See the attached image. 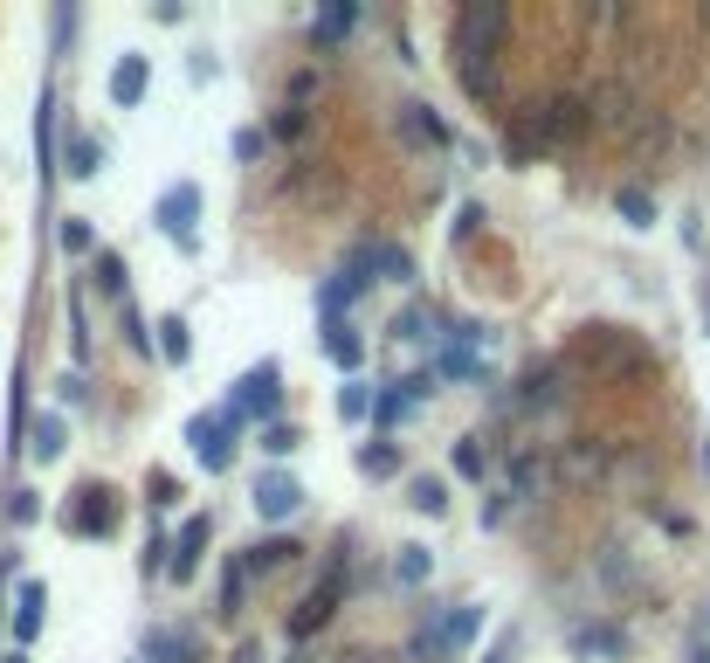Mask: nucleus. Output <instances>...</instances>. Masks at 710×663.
<instances>
[{"label": "nucleus", "instance_id": "obj_17", "mask_svg": "<svg viewBox=\"0 0 710 663\" xmlns=\"http://www.w3.org/2000/svg\"><path fill=\"white\" fill-rule=\"evenodd\" d=\"M291 559H297V546H291V540H262V546H249L242 574H276V567H291Z\"/></svg>", "mask_w": 710, "mask_h": 663}, {"label": "nucleus", "instance_id": "obj_30", "mask_svg": "<svg viewBox=\"0 0 710 663\" xmlns=\"http://www.w3.org/2000/svg\"><path fill=\"white\" fill-rule=\"evenodd\" d=\"M242 580H249L242 567H228V574H221V616H242Z\"/></svg>", "mask_w": 710, "mask_h": 663}, {"label": "nucleus", "instance_id": "obj_32", "mask_svg": "<svg viewBox=\"0 0 710 663\" xmlns=\"http://www.w3.org/2000/svg\"><path fill=\"white\" fill-rule=\"evenodd\" d=\"M97 284H103V291H111V297L124 291V263L111 257V249H103V257H97Z\"/></svg>", "mask_w": 710, "mask_h": 663}, {"label": "nucleus", "instance_id": "obj_26", "mask_svg": "<svg viewBox=\"0 0 710 663\" xmlns=\"http://www.w3.org/2000/svg\"><path fill=\"white\" fill-rule=\"evenodd\" d=\"M160 352H166V360H187V352H194L187 318H160Z\"/></svg>", "mask_w": 710, "mask_h": 663}, {"label": "nucleus", "instance_id": "obj_33", "mask_svg": "<svg viewBox=\"0 0 710 663\" xmlns=\"http://www.w3.org/2000/svg\"><path fill=\"white\" fill-rule=\"evenodd\" d=\"M63 249H69V257H84V249H90V221H63Z\"/></svg>", "mask_w": 710, "mask_h": 663}, {"label": "nucleus", "instance_id": "obj_18", "mask_svg": "<svg viewBox=\"0 0 710 663\" xmlns=\"http://www.w3.org/2000/svg\"><path fill=\"white\" fill-rule=\"evenodd\" d=\"M407 504H414V512H428V519H441V512H449V483H441V477H414L407 483Z\"/></svg>", "mask_w": 710, "mask_h": 663}, {"label": "nucleus", "instance_id": "obj_23", "mask_svg": "<svg viewBox=\"0 0 710 663\" xmlns=\"http://www.w3.org/2000/svg\"><path fill=\"white\" fill-rule=\"evenodd\" d=\"M35 456H42V464H56V456H63V415H42L35 422V443H29Z\"/></svg>", "mask_w": 710, "mask_h": 663}, {"label": "nucleus", "instance_id": "obj_28", "mask_svg": "<svg viewBox=\"0 0 710 663\" xmlns=\"http://www.w3.org/2000/svg\"><path fill=\"white\" fill-rule=\"evenodd\" d=\"M614 208H621L627 221H655V200H648L642 187H621V194H614Z\"/></svg>", "mask_w": 710, "mask_h": 663}, {"label": "nucleus", "instance_id": "obj_35", "mask_svg": "<svg viewBox=\"0 0 710 663\" xmlns=\"http://www.w3.org/2000/svg\"><path fill=\"white\" fill-rule=\"evenodd\" d=\"M262 152V132H234V160H255Z\"/></svg>", "mask_w": 710, "mask_h": 663}, {"label": "nucleus", "instance_id": "obj_21", "mask_svg": "<svg viewBox=\"0 0 710 663\" xmlns=\"http://www.w3.org/2000/svg\"><path fill=\"white\" fill-rule=\"evenodd\" d=\"M365 263H373V270H386L393 284H407V276H414V263H407V249H393V242H373V249H365Z\"/></svg>", "mask_w": 710, "mask_h": 663}, {"label": "nucleus", "instance_id": "obj_24", "mask_svg": "<svg viewBox=\"0 0 710 663\" xmlns=\"http://www.w3.org/2000/svg\"><path fill=\"white\" fill-rule=\"evenodd\" d=\"M90 504L76 512V532H111V491H84Z\"/></svg>", "mask_w": 710, "mask_h": 663}, {"label": "nucleus", "instance_id": "obj_9", "mask_svg": "<svg viewBox=\"0 0 710 663\" xmlns=\"http://www.w3.org/2000/svg\"><path fill=\"white\" fill-rule=\"evenodd\" d=\"M200 546H207V519H187V525H179V540L166 546V553H173V559H166V574H173V580H187V574L200 567Z\"/></svg>", "mask_w": 710, "mask_h": 663}, {"label": "nucleus", "instance_id": "obj_29", "mask_svg": "<svg viewBox=\"0 0 710 663\" xmlns=\"http://www.w3.org/2000/svg\"><path fill=\"white\" fill-rule=\"evenodd\" d=\"M262 449H270V456H291L297 449V428L291 422H270V428H262Z\"/></svg>", "mask_w": 710, "mask_h": 663}, {"label": "nucleus", "instance_id": "obj_41", "mask_svg": "<svg viewBox=\"0 0 710 663\" xmlns=\"http://www.w3.org/2000/svg\"><path fill=\"white\" fill-rule=\"evenodd\" d=\"M697 663H710V650H697Z\"/></svg>", "mask_w": 710, "mask_h": 663}, {"label": "nucleus", "instance_id": "obj_19", "mask_svg": "<svg viewBox=\"0 0 710 663\" xmlns=\"http://www.w3.org/2000/svg\"><path fill=\"white\" fill-rule=\"evenodd\" d=\"M359 284H365V276H352V270H338L331 284H325V297H318V304H325V318H346V304L359 297Z\"/></svg>", "mask_w": 710, "mask_h": 663}, {"label": "nucleus", "instance_id": "obj_11", "mask_svg": "<svg viewBox=\"0 0 710 663\" xmlns=\"http://www.w3.org/2000/svg\"><path fill=\"white\" fill-rule=\"evenodd\" d=\"M145 84H152V63H145V56H124V63L111 69V105H139Z\"/></svg>", "mask_w": 710, "mask_h": 663}, {"label": "nucleus", "instance_id": "obj_5", "mask_svg": "<svg viewBox=\"0 0 710 663\" xmlns=\"http://www.w3.org/2000/svg\"><path fill=\"white\" fill-rule=\"evenodd\" d=\"M304 504V483L291 470H262L255 477V519H297Z\"/></svg>", "mask_w": 710, "mask_h": 663}, {"label": "nucleus", "instance_id": "obj_4", "mask_svg": "<svg viewBox=\"0 0 710 663\" xmlns=\"http://www.w3.org/2000/svg\"><path fill=\"white\" fill-rule=\"evenodd\" d=\"M338 595H346V553H338L331 559V574H325V588H310V601L297 608V616H291V635H297V643H304V635L310 629H325L331 616H338Z\"/></svg>", "mask_w": 710, "mask_h": 663}, {"label": "nucleus", "instance_id": "obj_10", "mask_svg": "<svg viewBox=\"0 0 710 663\" xmlns=\"http://www.w3.org/2000/svg\"><path fill=\"white\" fill-rule=\"evenodd\" d=\"M572 650H580V656H627V635L614 622H580V629H572Z\"/></svg>", "mask_w": 710, "mask_h": 663}, {"label": "nucleus", "instance_id": "obj_27", "mask_svg": "<svg viewBox=\"0 0 710 663\" xmlns=\"http://www.w3.org/2000/svg\"><path fill=\"white\" fill-rule=\"evenodd\" d=\"M338 415H346V422H365V415H373V394H365L359 380H346V394H338Z\"/></svg>", "mask_w": 710, "mask_h": 663}, {"label": "nucleus", "instance_id": "obj_38", "mask_svg": "<svg viewBox=\"0 0 710 663\" xmlns=\"http://www.w3.org/2000/svg\"><path fill=\"white\" fill-rule=\"evenodd\" d=\"M0 663H29V656H21V650H14V656H0Z\"/></svg>", "mask_w": 710, "mask_h": 663}, {"label": "nucleus", "instance_id": "obj_25", "mask_svg": "<svg viewBox=\"0 0 710 663\" xmlns=\"http://www.w3.org/2000/svg\"><path fill=\"white\" fill-rule=\"evenodd\" d=\"M346 29H352V8H346V0H338V8H325V14H310V35H318V42H338Z\"/></svg>", "mask_w": 710, "mask_h": 663}, {"label": "nucleus", "instance_id": "obj_2", "mask_svg": "<svg viewBox=\"0 0 710 663\" xmlns=\"http://www.w3.org/2000/svg\"><path fill=\"white\" fill-rule=\"evenodd\" d=\"M477 629H483V608H477V601L435 608V622H420V629H414L407 656H414V663H449V656H462V650H469V635H477Z\"/></svg>", "mask_w": 710, "mask_h": 663}, {"label": "nucleus", "instance_id": "obj_12", "mask_svg": "<svg viewBox=\"0 0 710 663\" xmlns=\"http://www.w3.org/2000/svg\"><path fill=\"white\" fill-rule=\"evenodd\" d=\"M401 132H407L414 145H449V124H441L428 105H401Z\"/></svg>", "mask_w": 710, "mask_h": 663}, {"label": "nucleus", "instance_id": "obj_16", "mask_svg": "<svg viewBox=\"0 0 710 663\" xmlns=\"http://www.w3.org/2000/svg\"><path fill=\"white\" fill-rule=\"evenodd\" d=\"M42 608H48V588H42V580H21V616H14V635H21V643L42 629Z\"/></svg>", "mask_w": 710, "mask_h": 663}, {"label": "nucleus", "instance_id": "obj_3", "mask_svg": "<svg viewBox=\"0 0 710 663\" xmlns=\"http://www.w3.org/2000/svg\"><path fill=\"white\" fill-rule=\"evenodd\" d=\"M187 443L207 470H228L234 464V407H221V415H194L187 422Z\"/></svg>", "mask_w": 710, "mask_h": 663}, {"label": "nucleus", "instance_id": "obj_37", "mask_svg": "<svg viewBox=\"0 0 710 663\" xmlns=\"http://www.w3.org/2000/svg\"><path fill=\"white\" fill-rule=\"evenodd\" d=\"M338 663H380V656H338Z\"/></svg>", "mask_w": 710, "mask_h": 663}, {"label": "nucleus", "instance_id": "obj_13", "mask_svg": "<svg viewBox=\"0 0 710 663\" xmlns=\"http://www.w3.org/2000/svg\"><path fill=\"white\" fill-rule=\"evenodd\" d=\"M152 663H200L194 629H152Z\"/></svg>", "mask_w": 710, "mask_h": 663}, {"label": "nucleus", "instance_id": "obj_22", "mask_svg": "<svg viewBox=\"0 0 710 663\" xmlns=\"http://www.w3.org/2000/svg\"><path fill=\"white\" fill-rule=\"evenodd\" d=\"M359 470L365 477H393V470H401V449H393V443H365L359 449Z\"/></svg>", "mask_w": 710, "mask_h": 663}, {"label": "nucleus", "instance_id": "obj_40", "mask_svg": "<svg viewBox=\"0 0 710 663\" xmlns=\"http://www.w3.org/2000/svg\"><path fill=\"white\" fill-rule=\"evenodd\" d=\"M703 470H710V443H703Z\"/></svg>", "mask_w": 710, "mask_h": 663}, {"label": "nucleus", "instance_id": "obj_6", "mask_svg": "<svg viewBox=\"0 0 710 663\" xmlns=\"http://www.w3.org/2000/svg\"><path fill=\"white\" fill-rule=\"evenodd\" d=\"M580 132H587V105H580V97H551V105L538 111V124H532L538 145H566V139H580Z\"/></svg>", "mask_w": 710, "mask_h": 663}, {"label": "nucleus", "instance_id": "obj_14", "mask_svg": "<svg viewBox=\"0 0 710 663\" xmlns=\"http://www.w3.org/2000/svg\"><path fill=\"white\" fill-rule=\"evenodd\" d=\"M325 352H331L338 367H359V360H365V339H359L346 318H331V325H325Z\"/></svg>", "mask_w": 710, "mask_h": 663}, {"label": "nucleus", "instance_id": "obj_8", "mask_svg": "<svg viewBox=\"0 0 710 663\" xmlns=\"http://www.w3.org/2000/svg\"><path fill=\"white\" fill-rule=\"evenodd\" d=\"M276 401H283L276 367H255L242 388H234V422H242V415H276Z\"/></svg>", "mask_w": 710, "mask_h": 663}, {"label": "nucleus", "instance_id": "obj_20", "mask_svg": "<svg viewBox=\"0 0 710 663\" xmlns=\"http://www.w3.org/2000/svg\"><path fill=\"white\" fill-rule=\"evenodd\" d=\"M435 574V559H428V546H401V559H393V580H407V588H420V580Z\"/></svg>", "mask_w": 710, "mask_h": 663}, {"label": "nucleus", "instance_id": "obj_7", "mask_svg": "<svg viewBox=\"0 0 710 663\" xmlns=\"http://www.w3.org/2000/svg\"><path fill=\"white\" fill-rule=\"evenodd\" d=\"M194 221H200V187H166V200H160V228L179 242V249H194Z\"/></svg>", "mask_w": 710, "mask_h": 663}, {"label": "nucleus", "instance_id": "obj_34", "mask_svg": "<svg viewBox=\"0 0 710 663\" xmlns=\"http://www.w3.org/2000/svg\"><path fill=\"white\" fill-rule=\"evenodd\" d=\"M511 656H517V629H504V635H496V650H490L483 663H511Z\"/></svg>", "mask_w": 710, "mask_h": 663}, {"label": "nucleus", "instance_id": "obj_1", "mask_svg": "<svg viewBox=\"0 0 710 663\" xmlns=\"http://www.w3.org/2000/svg\"><path fill=\"white\" fill-rule=\"evenodd\" d=\"M496 42H504V8H496V0H469V8L456 14V35H449L469 97H490V90H496V69H490Z\"/></svg>", "mask_w": 710, "mask_h": 663}, {"label": "nucleus", "instance_id": "obj_36", "mask_svg": "<svg viewBox=\"0 0 710 663\" xmlns=\"http://www.w3.org/2000/svg\"><path fill=\"white\" fill-rule=\"evenodd\" d=\"M234 663H262V643H242V650H234Z\"/></svg>", "mask_w": 710, "mask_h": 663}, {"label": "nucleus", "instance_id": "obj_39", "mask_svg": "<svg viewBox=\"0 0 710 663\" xmlns=\"http://www.w3.org/2000/svg\"><path fill=\"white\" fill-rule=\"evenodd\" d=\"M703 29H710V0H703Z\"/></svg>", "mask_w": 710, "mask_h": 663}, {"label": "nucleus", "instance_id": "obj_31", "mask_svg": "<svg viewBox=\"0 0 710 663\" xmlns=\"http://www.w3.org/2000/svg\"><path fill=\"white\" fill-rule=\"evenodd\" d=\"M456 470H462V477H483V443H477V436L456 443Z\"/></svg>", "mask_w": 710, "mask_h": 663}, {"label": "nucleus", "instance_id": "obj_15", "mask_svg": "<svg viewBox=\"0 0 710 663\" xmlns=\"http://www.w3.org/2000/svg\"><path fill=\"white\" fill-rule=\"evenodd\" d=\"M69 181H90V173L103 166V139H90V132H69Z\"/></svg>", "mask_w": 710, "mask_h": 663}]
</instances>
